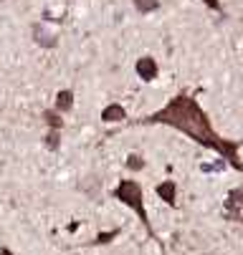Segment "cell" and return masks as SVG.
Returning a JSON list of instances; mask_svg holds the SVG:
<instances>
[{
  "instance_id": "6da1fadb",
  "label": "cell",
  "mask_w": 243,
  "mask_h": 255,
  "mask_svg": "<svg viewBox=\"0 0 243 255\" xmlns=\"http://www.w3.org/2000/svg\"><path fill=\"white\" fill-rule=\"evenodd\" d=\"M134 124H165V127H172V129H178L183 134H188L190 139H195L200 147L205 149H213L218 152L233 169L243 172V159L238 157V147L243 141H231V139H223L211 119H208V114L200 109L198 99L188 96L185 91L178 94L175 99H170L160 112L150 114V117H142V119H137Z\"/></svg>"
},
{
  "instance_id": "7a4b0ae2",
  "label": "cell",
  "mask_w": 243,
  "mask_h": 255,
  "mask_svg": "<svg viewBox=\"0 0 243 255\" xmlns=\"http://www.w3.org/2000/svg\"><path fill=\"white\" fill-rule=\"evenodd\" d=\"M112 197H114V200H119V202H124L127 207H132V210L137 212V217L142 220V225L147 228L150 238H152V240H157V235H155V230H152V223H150V217H147V210H145L142 185H140V182H137V179H122L119 185L114 187Z\"/></svg>"
},
{
  "instance_id": "3957f363",
  "label": "cell",
  "mask_w": 243,
  "mask_h": 255,
  "mask_svg": "<svg viewBox=\"0 0 243 255\" xmlns=\"http://www.w3.org/2000/svg\"><path fill=\"white\" fill-rule=\"evenodd\" d=\"M223 217L231 223L243 225V187H236V190L228 192V197L223 202Z\"/></svg>"
},
{
  "instance_id": "277c9868",
  "label": "cell",
  "mask_w": 243,
  "mask_h": 255,
  "mask_svg": "<svg viewBox=\"0 0 243 255\" xmlns=\"http://www.w3.org/2000/svg\"><path fill=\"white\" fill-rule=\"evenodd\" d=\"M134 71L142 81H152V79H157V61L152 56H142L140 61H137Z\"/></svg>"
},
{
  "instance_id": "5b68a950",
  "label": "cell",
  "mask_w": 243,
  "mask_h": 255,
  "mask_svg": "<svg viewBox=\"0 0 243 255\" xmlns=\"http://www.w3.org/2000/svg\"><path fill=\"white\" fill-rule=\"evenodd\" d=\"M157 195H160V200H165L167 205H175V195H178L175 182H172V179L160 182V185H157Z\"/></svg>"
},
{
  "instance_id": "8992f818",
  "label": "cell",
  "mask_w": 243,
  "mask_h": 255,
  "mask_svg": "<svg viewBox=\"0 0 243 255\" xmlns=\"http://www.w3.org/2000/svg\"><path fill=\"white\" fill-rule=\"evenodd\" d=\"M122 119H127V112L122 104H109L101 112V122H122Z\"/></svg>"
},
{
  "instance_id": "52a82bcc",
  "label": "cell",
  "mask_w": 243,
  "mask_h": 255,
  "mask_svg": "<svg viewBox=\"0 0 243 255\" xmlns=\"http://www.w3.org/2000/svg\"><path fill=\"white\" fill-rule=\"evenodd\" d=\"M71 106H74V94L68 91V89H63V91L56 94V112H58V114L71 112Z\"/></svg>"
},
{
  "instance_id": "ba28073f",
  "label": "cell",
  "mask_w": 243,
  "mask_h": 255,
  "mask_svg": "<svg viewBox=\"0 0 243 255\" xmlns=\"http://www.w3.org/2000/svg\"><path fill=\"white\" fill-rule=\"evenodd\" d=\"M33 35H36V43L43 46V48H53V46H56V35L46 33L41 25H33Z\"/></svg>"
},
{
  "instance_id": "9c48e42d",
  "label": "cell",
  "mask_w": 243,
  "mask_h": 255,
  "mask_svg": "<svg viewBox=\"0 0 243 255\" xmlns=\"http://www.w3.org/2000/svg\"><path fill=\"white\" fill-rule=\"evenodd\" d=\"M134 3V8H137V13H152V10H157L160 8V0H132Z\"/></svg>"
},
{
  "instance_id": "30bf717a",
  "label": "cell",
  "mask_w": 243,
  "mask_h": 255,
  "mask_svg": "<svg viewBox=\"0 0 243 255\" xmlns=\"http://www.w3.org/2000/svg\"><path fill=\"white\" fill-rule=\"evenodd\" d=\"M43 122L51 127V129H56V131H61V127H63V119H61V114L58 112H43Z\"/></svg>"
},
{
  "instance_id": "8fae6325",
  "label": "cell",
  "mask_w": 243,
  "mask_h": 255,
  "mask_svg": "<svg viewBox=\"0 0 243 255\" xmlns=\"http://www.w3.org/2000/svg\"><path fill=\"white\" fill-rule=\"evenodd\" d=\"M127 167H129L132 172H140V169L145 167V162H142L140 154H129V157H127Z\"/></svg>"
},
{
  "instance_id": "7c38bea8",
  "label": "cell",
  "mask_w": 243,
  "mask_h": 255,
  "mask_svg": "<svg viewBox=\"0 0 243 255\" xmlns=\"http://www.w3.org/2000/svg\"><path fill=\"white\" fill-rule=\"evenodd\" d=\"M58 144H61V139H58V131H56V129H51V131L46 134V147L56 152V149H58Z\"/></svg>"
},
{
  "instance_id": "4fadbf2b",
  "label": "cell",
  "mask_w": 243,
  "mask_h": 255,
  "mask_svg": "<svg viewBox=\"0 0 243 255\" xmlns=\"http://www.w3.org/2000/svg\"><path fill=\"white\" fill-rule=\"evenodd\" d=\"M117 235H119V230H112V233H99L94 243H96V245H104V243H109V240H114Z\"/></svg>"
},
{
  "instance_id": "5bb4252c",
  "label": "cell",
  "mask_w": 243,
  "mask_h": 255,
  "mask_svg": "<svg viewBox=\"0 0 243 255\" xmlns=\"http://www.w3.org/2000/svg\"><path fill=\"white\" fill-rule=\"evenodd\" d=\"M203 3H205L208 8H211V10H216V13H221V3H218V0H203Z\"/></svg>"
},
{
  "instance_id": "9a60e30c",
  "label": "cell",
  "mask_w": 243,
  "mask_h": 255,
  "mask_svg": "<svg viewBox=\"0 0 243 255\" xmlns=\"http://www.w3.org/2000/svg\"><path fill=\"white\" fill-rule=\"evenodd\" d=\"M0 255H13V250H8V248H0Z\"/></svg>"
}]
</instances>
